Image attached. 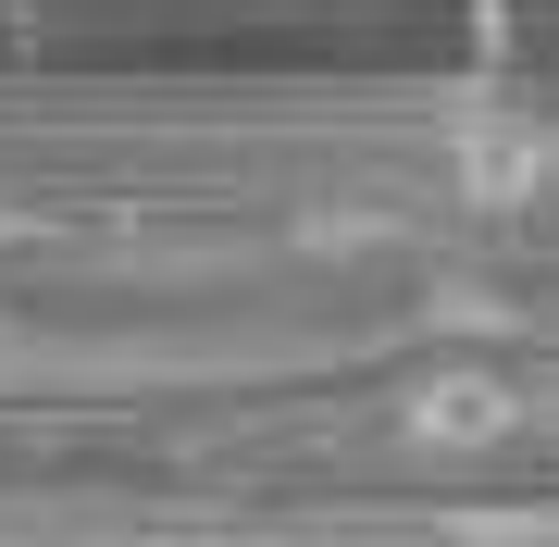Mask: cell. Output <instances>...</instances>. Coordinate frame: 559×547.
<instances>
[{
	"instance_id": "1",
	"label": "cell",
	"mask_w": 559,
	"mask_h": 547,
	"mask_svg": "<svg viewBox=\"0 0 559 547\" xmlns=\"http://www.w3.org/2000/svg\"><path fill=\"white\" fill-rule=\"evenodd\" d=\"M399 424L423 436V448H498L510 424H522V399L498 373H423L411 399H399Z\"/></svg>"
},
{
	"instance_id": "3",
	"label": "cell",
	"mask_w": 559,
	"mask_h": 547,
	"mask_svg": "<svg viewBox=\"0 0 559 547\" xmlns=\"http://www.w3.org/2000/svg\"><path fill=\"white\" fill-rule=\"evenodd\" d=\"M423 311H436V324H498V299H485V286H436Z\"/></svg>"
},
{
	"instance_id": "2",
	"label": "cell",
	"mask_w": 559,
	"mask_h": 547,
	"mask_svg": "<svg viewBox=\"0 0 559 547\" xmlns=\"http://www.w3.org/2000/svg\"><path fill=\"white\" fill-rule=\"evenodd\" d=\"M448 187L473 212L535 200V187H547V138H522V124H460V138H448Z\"/></svg>"
}]
</instances>
